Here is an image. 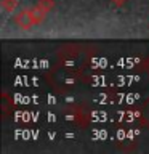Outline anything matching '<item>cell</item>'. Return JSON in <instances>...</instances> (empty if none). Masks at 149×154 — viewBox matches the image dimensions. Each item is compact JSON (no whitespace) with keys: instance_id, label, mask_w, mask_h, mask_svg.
Listing matches in <instances>:
<instances>
[{"instance_id":"6da1fadb","label":"cell","mask_w":149,"mask_h":154,"mask_svg":"<svg viewBox=\"0 0 149 154\" xmlns=\"http://www.w3.org/2000/svg\"><path fill=\"white\" fill-rule=\"evenodd\" d=\"M14 24H16L19 29H23V31H29V29H32L34 26H35L31 8H29V10L24 8L18 14H14Z\"/></svg>"},{"instance_id":"7a4b0ae2","label":"cell","mask_w":149,"mask_h":154,"mask_svg":"<svg viewBox=\"0 0 149 154\" xmlns=\"http://www.w3.org/2000/svg\"><path fill=\"white\" fill-rule=\"evenodd\" d=\"M31 11H32V18H34V23H35V26L42 24L43 19H45V16H47V13H43L42 10L37 7V5H35L34 8H31Z\"/></svg>"},{"instance_id":"5b68a950","label":"cell","mask_w":149,"mask_h":154,"mask_svg":"<svg viewBox=\"0 0 149 154\" xmlns=\"http://www.w3.org/2000/svg\"><path fill=\"white\" fill-rule=\"evenodd\" d=\"M111 2H112V3L115 5V7H123L127 0H111Z\"/></svg>"},{"instance_id":"277c9868","label":"cell","mask_w":149,"mask_h":154,"mask_svg":"<svg viewBox=\"0 0 149 154\" xmlns=\"http://www.w3.org/2000/svg\"><path fill=\"white\" fill-rule=\"evenodd\" d=\"M37 7L40 8L43 13H48V11H51L53 7H55V2H53V0H38Z\"/></svg>"},{"instance_id":"3957f363","label":"cell","mask_w":149,"mask_h":154,"mask_svg":"<svg viewBox=\"0 0 149 154\" xmlns=\"http://www.w3.org/2000/svg\"><path fill=\"white\" fill-rule=\"evenodd\" d=\"M0 5H2V8L7 13H13L14 10H16V7H18V0H2Z\"/></svg>"}]
</instances>
